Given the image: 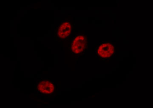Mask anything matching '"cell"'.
Masks as SVG:
<instances>
[{"label":"cell","mask_w":153,"mask_h":108,"mask_svg":"<svg viewBox=\"0 0 153 108\" xmlns=\"http://www.w3.org/2000/svg\"><path fill=\"white\" fill-rule=\"evenodd\" d=\"M114 52V46L111 42H105L97 47L98 56L102 59H107L112 56Z\"/></svg>","instance_id":"2"},{"label":"cell","mask_w":153,"mask_h":108,"mask_svg":"<svg viewBox=\"0 0 153 108\" xmlns=\"http://www.w3.org/2000/svg\"><path fill=\"white\" fill-rule=\"evenodd\" d=\"M56 86L54 82L48 79L42 80L39 82L37 90L39 93L43 95H51L54 93Z\"/></svg>","instance_id":"3"},{"label":"cell","mask_w":153,"mask_h":108,"mask_svg":"<svg viewBox=\"0 0 153 108\" xmlns=\"http://www.w3.org/2000/svg\"><path fill=\"white\" fill-rule=\"evenodd\" d=\"M88 39L86 36L79 34L74 37L71 43V51L75 54L84 53L87 47Z\"/></svg>","instance_id":"1"},{"label":"cell","mask_w":153,"mask_h":108,"mask_svg":"<svg viewBox=\"0 0 153 108\" xmlns=\"http://www.w3.org/2000/svg\"><path fill=\"white\" fill-rule=\"evenodd\" d=\"M72 26L71 23L68 21L62 22L57 30V37L60 39H64L70 35Z\"/></svg>","instance_id":"4"}]
</instances>
